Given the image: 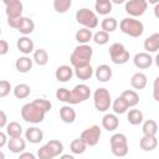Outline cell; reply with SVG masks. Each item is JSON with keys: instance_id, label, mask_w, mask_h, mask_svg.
Wrapping results in <instances>:
<instances>
[{"instance_id": "6da1fadb", "label": "cell", "mask_w": 159, "mask_h": 159, "mask_svg": "<svg viewBox=\"0 0 159 159\" xmlns=\"http://www.w3.org/2000/svg\"><path fill=\"white\" fill-rule=\"evenodd\" d=\"M46 111L41 107V104L39 103L37 98L34 99L30 103H26L22 106L21 108V118L27 122V123H32V124H37L41 123L45 119L46 116Z\"/></svg>"}, {"instance_id": "7a4b0ae2", "label": "cell", "mask_w": 159, "mask_h": 159, "mask_svg": "<svg viewBox=\"0 0 159 159\" xmlns=\"http://www.w3.org/2000/svg\"><path fill=\"white\" fill-rule=\"evenodd\" d=\"M2 4L5 5L7 25L12 29H17L22 17V10H24L22 2L20 0H2Z\"/></svg>"}, {"instance_id": "3957f363", "label": "cell", "mask_w": 159, "mask_h": 159, "mask_svg": "<svg viewBox=\"0 0 159 159\" xmlns=\"http://www.w3.org/2000/svg\"><path fill=\"white\" fill-rule=\"evenodd\" d=\"M92 55H93V48L87 45V43H80L78 46H76L70 56V62H71V66L73 68L76 67H80V66H83V65H87L91 62V58H92Z\"/></svg>"}, {"instance_id": "277c9868", "label": "cell", "mask_w": 159, "mask_h": 159, "mask_svg": "<svg viewBox=\"0 0 159 159\" xmlns=\"http://www.w3.org/2000/svg\"><path fill=\"white\" fill-rule=\"evenodd\" d=\"M119 29L123 34L130 36V37H140L144 32V25L140 20H137L135 17H124L119 22Z\"/></svg>"}, {"instance_id": "5b68a950", "label": "cell", "mask_w": 159, "mask_h": 159, "mask_svg": "<svg viewBox=\"0 0 159 159\" xmlns=\"http://www.w3.org/2000/svg\"><path fill=\"white\" fill-rule=\"evenodd\" d=\"M62 152L63 144L57 139H51L37 150V157L40 159H53L56 157H60Z\"/></svg>"}, {"instance_id": "8992f818", "label": "cell", "mask_w": 159, "mask_h": 159, "mask_svg": "<svg viewBox=\"0 0 159 159\" xmlns=\"http://www.w3.org/2000/svg\"><path fill=\"white\" fill-rule=\"evenodd\" d=\"M93 103L97 112H107L112 107V98L109 91L103 87L97 88L93 93Z\"/></svg>"}, {"instance_id": "52a82bcc", "label": "cell", "mask_w": 159, "mask_h": 159, "mask_svg": "<svg viewBox=\"0 0 159 159\" xmlns=\"http://www.w3.org/2000/svg\"><path fill=\"white\" fill-rule=\"evenodd\" d=\"M109 144H111V152L113 155L125 157L128 154L129 147H128V139H127L125 134L114 133L109 139Z\"/></svg>"}, {"instance_id": "ba28073f", "label": "cell", "mask_w": 159, "mask_h": 159, "mask_svg": "<svg viewBox=\"0 0 159 159\" xmlns=\"http://www.w3.org/2000/svg\"><path fill=\"white\" fill-rule=\"evenodd\" d=\"M76 21L78 24H81L83 27L87 29H96L98 26V16L97 12L89 10L88 7H82L80 10H77L76 12Z\"/></svg>"}, {"instance_id": "9c48e42d", "label": "cell", "mask_w": 159, "mask_h": 159, "mask_svg": "<svg viewBox=\"0 0 159 159\" xmlns=\"http://www.w3.org/2000/svg\"><path fill=\"white\" fill-rule=\"evenodd\" d=\"M108 52H109L112 62L116 63V65H124L129 61V57H130L129 51L125 50L124 45L119 43V42L112 43L108 48Z\"/></svg>"}, {"instance_id": "30bf717a", "label": "cell", "mask_w": 159, "mask_h": 159, "mask_svg": "<svg viewBox=\"0 0 159 159\" xmlns=\"http://www.w3.org/2000/svg\"><path fill=\"white\" fill-rule=\"evenodd\" d=\"M91 97V88L84 84L80 83L73 87L72 91H70V102L68 104H78L84 101H87Z\"/></svg>"}, {"instance_id": "8fae6325", "label": "cell", "mask_w": 159, "mask_h": 159, "mask_svg": "<svg viewBox=\"0 0 159 159\" xmlns=\"http://www.w3.org/2000/svg\"><path fill=\"white\" fill-rule=\"evenodd\" d=\"M148 9V1L147 0H128L125 1V12L132 17H139L142 16Z\"/></svg>"}, {"instance_id": "7c38bea8", "label": "cell", "mask_w": 159, "mask_h": 159, "mask_svg": "<svg viewBox=\"0 0 159 159\" xmlns=\"http://www.w3.org/2000/svg\"><path fill=\"white\" fill-rule=\"evenodd\" d=\"M101 135H102V132H101V128L99 125H91L88 128H86L82 133H81V138L86 142V144L88 147H94L98 144L99 139H101Z\"/></svg>"}, {"instance_id": "4fadbf2b", "label": "cell", "mask_w": 159, "mask_h": 159, "mask_svg": "<svg viewBox=\"0 0 159 159\" xmlns=\"http://www.w3.org/2000/svg\"><path fill=\"white\" fill-rule=\"evenodd\" d=\"M153 57L149 55V52H139L134 56L133 58V63L137 68L139 70H145V68H149L152 65H153Z\"/></svg>"}, {"instance_id": "5bb4252c", "label": "cell", "mask_w": 159, "mask_h": 159, "mask_svg": "<svg viewBox=\"0 0 159 159\" xmlns=\"http://www.w3.org/2000/svg\"><path fill=\"white\" fill-rule=\"evenodd\" d=\"M73 75H75V68L68 65L58 66L55 72V77L58 82H68L73 77Z\"/></svg>"}, {"instance_id": "9a60e30c", "label": "cell", "mask_w": 159, "mask_h": 159, "mask_svg": "<svg viewBox=\"0 0 159 159\" xmlns=\"http://www.w3.org/2000/svg\"><path fill=\"white\" fill-rule=\"evenodd\" d=\"M119 125V119L117 117L116 113H107L103 116L102 118V127L108 130V132H113L118 128Z\"/></svg>"}, {"instance_id": "2e32d148", "label": "cell", "mask_w": 159, "mask_h": 159, "mask_svg": "<svg viewBox=\"0 0 159 159\" xmlns=\"http://www.w3.org/2000/svg\"><path fill=\"white\" fill-rule=\"evenodd\" d=\"M25 139L32 144H37L43 140V132L37 127H30L25 132Z\"/></svg>"}, {"instance_id": "e0dca14e", "label": "cell", "mask_w": 159, "mask_h": 159, "mask_svg": "<svg viewBox=\"0 0 159 159\" xmlns=\"http://www.w3.org/2000/svg\"><path fill=\"white\" fill-rule=\"evenodd\" d=\"M16 47H17V50H19L20 52H22L24 55H29V53L34 52L35 43H34V41H32L30 37H27V36L24 35L22 37H20V39L17 40Z\"/></svg>"}, {"instance_id": "ac0fdd59", "label": "cell", "mask_w": 159, "mask_h": 159, "mask_svg": "<svg viewBox=\"0 0 159 159\" xmlns=\"http://www.w3.org/2000/svg\"><path fill=\"white\" fill-rule=\"evenodd\" d=\"M94 76H96L97 81L106 83L112 78V68L108 65H104V63L99 65L94 71Z\"/></svg>"}, {"instance_id": "d6986e66", "label": "cell", "mask_w": 159, "mask_h": 159, "mask_svg": "<svg viewBox=\"0 0 159 159\" xmlns=\"http://www.w3.org/2000/svg\"><path fill=\"white\" fill-rule=\"evenodd\" d=\"M7 148L11 153L15 154H20L25 150L26 148V142L25 139H22L21 137H16V138H10L7 142Z\"/></svg>"}, {"instance_id": "ffe728a7", "label": "cell", "mask_w": 159, "mask_h": 159, "mask_svg": "<svg viewBox=\"0 0 159 159\" xmlns=\"http://www.w3.org/2000/svg\"><path fill=\"white\" fill-rule=\"evenodd\" d=\"M143 46H144V50L149 53L159 51V32H154L150 36H148L144 40Z\"/></svg>"}, {"instance_id": "44dd1931", "label": "cell", "mask_w": 159, "mask_h": 159, "mask_svg": "<svg viewBox=\"0 0 159 159\" xmlns=\"http://www.w3.org/2000/svg\"><path fill=\"white\" fill-rule=\"evenodd\" d=\"M157 145H158V139L155 135H144L143 134L142 139L139 140V147L144 152H152L157 148Z\"/></svg>"}, {"instance_id": "7402d4cb", "label": "cell", "mask_w": 159, "mask_h": 159, "mask_svg": "<svg viewBox=\"0 0 159 159\" xmlns=\"http://www.w3.org/2000/svg\"><path fill=\"white\" fill-rule=\"evenodd\" d=\"M16 30H17L20 34L27 36V35H30L31 32H34V30H35V22H34L32 19L26 17V16H22V17H21V21H20V24H19V26H17Z\"/></svg>"}, {"instance_id": "603a6c76", "label": "cell", "mask_w": 159, "mask_h": 159, "mask_svg": "<svg viewBox=\"0 0 159 159\" xmlns=\"http://www.w3.org/2000/svg\"><path fill=\"white\" fill-rule=\"evenodd\" d=\"M34 65V58H30L29 56H21L16 60L15 67L20 73H27Z\"/></svg>"}, {"instance_id": "cb8c5ba5", "label": "cell", "mask_w": 159, "mask_h": 159, "mask_svg": "<svg viewBox=\"0 0 159 159\" xmlns=\"http://www.w3.org/2000/svg\"><path fill=\"white\" fill-rule=\"evenodd\" d=\"M60 118L63 123L71 124L76 120V111L68 104V106H62L60 108Z\"/></svg>"}, {"instance_id": "d4e9b609", "label": "cell", "mask_w": 159, "mask_h": 159, "mask_svg": "<svg viewBox=\"0 0 159 159\" xmlns=\"http://www.w3.org/2000/svg\"><path fill=\"white\" fill-rule=\"evenodd\" d=\"M93 73L94 72H93V68H92L91 63H87V65H83V66H80V67L75 68V76L78 80H82V81L91 80Z\"/></svg>"}, {"instance_id": "484cf974", "label": "cell", "mask_w": 159, "mask_h": 159, "mask_svg": "<svg viewBox=\"0 0 159 159\" xmlns=\"http://www.w3.org/2000/svg\"><path fill=\"white\" fill-rule=\"evenodd\" d=\"M147 83H148V78H147L145 73H143V72H135L130 77V86L134 89H143V88H145Z\"/></svg>"}, {"instance_id": "4316f807", "label": "cell", "mask_w": 159, "mask_h": 159, "mask_svg": "<svg viewBox=\"0 0 159 159\" xmlns=\"http://www.w3.org/2000/svg\"><path fill=\"white\" fill-rule=\"evenodd\" d=\"M128 108H129V104L122 96L117 97L112 103V109L116 114H124L128 111Z\"/></svg>"}, {"instance_id": "83f0119b", "label": "cell", "mask_w": 159, "mask_h": 159, "mask_svg": "<svg viewBox=\"0 0 159 159\" xmlns=\"http://www.w3.org/2000/svg\"><path fill=\"white\" fill-rule=\"evenodd\" d=\"M75 39L78 43H87L89 42L91 40H93V34H92V30L91 29H87V27H82L80 29L76 35H75Z\"/></svg>"}, {"instance_id": "f1b7e54d", "label": "cell", "mask_w": 159, "mask_h": 159, "mask_svg": "<svg viewBox=\"0 0 159 159\" xmlns=\"http://www.w3.org/2000/svg\"><path fill=\"white\" fill-rule=\"evenodd\" d=\"M12 92H14V96H15L17 99H25V98H27V97L30 96L31 88H30V86L26 84V83H19V84H16V86L14 87Z\"/></svg>"}, {"instance_id": "f546056e", "label": "cell", "mask_w": 159, "mask_h": 159, "mask_svg": "<svg viewBox=\"0 0 159 159\" xmlns=\"http://www.w3.org/2000/svg\"><path fill=\"white\" fill-rule=\"evenodd\" d=\"M5 132L9 135V138H16V137H21L22 134V127L20 123L17 122H10L7 123V125L5 127Z\"/></svg>"}, {"instance_id": "4dcf8cb0", "label": "cell", "mask_w": 159, "mask_h": 159, "mask_svg": "<svg viewBox=\"0 0 159 159\" xmlns=\"http://www.w3.org/2000/svg\"><path fill=\"white\" fill-rule=\"evenodd\" d=\"M87 147H88V145L86 144V142H84L81 137L73 139V140L71 142V144H70V149H71V152H72L73 154H76V155H80V154L84 153L86 149H87Z\"/></svg>"}, {"instance_id": "1f68e13d", "label": "cell", "mask_w": 159, "mask_h": 159, "mask_svg": "<svg viewBox=\"0 0 159 159\" xmlns=\"http://www.w3.org/2000/svg\"><path fill=\"white\" fill-rule=\"evenodd\" d=\"M34 62L39 66H45L48 62V53L45 48H37L34 51Z\"/></svg>"}, {"instance_id": "d6a6232c", "label": "cell", "mask_w": 159, "mask_h": 159, "mask_svg": "<svg viewBox=\"0 0 159 159\" xmlns=\"http://www.w3.org/2000/svg\"><path fill=\"white\" fill-rule=\"evenodd\" d=\"M143 113L139 111V109H129V112L127 113V120L129 124L132 125H138L140 123H143Z\"/></svg>"}, {"instance_id": "836d02e7", "label": "cell", "mask_w": 159, "mask_h": 159, "mask_svg": "<svg viewBox=\"0 0 159 159\" xmlns=\"http://www.w3.org/2000/svg\"><path fill=\"white\" fill-rule=\"evenodd\" d=\"M142 132L144 135H157V133L159 132L157 122L153 119H147L142 125Z\"/></svg>"}, {"instance_id": "e575fe53", "label": "cell", "mask_w": 159, "mask_h": 159, "mask_svg": "<svg viewBox=\"0 0 159 159\" xmlns=\"http://www.w3.org/2000/svg\"><path fill=\"white\" fill-rule=\"evenodd\" d=\"M94 10L98 15H108L112 11V0H106V1H96L94 4Z\"/></svg>"}, {"instance_id": "d590c367", "label": "cell", "mask_w": 159, "mask_h": 159, "mask_svg": "<svg viewBox=\"0 0 159 159\" xmlns=\"http://www.w3.org/2000/svg\"><path fill=\"white\" fill-rule=\"evenodd\" d=\"M120 96L128 102L129 107H135V106L139 103V96H138V93H137L135 91H133V89H125V91L122 92Z\"/></svg>"}, {"instance_id": "8d00e7d4", "label": "cell", "mask_w": 159, "mask_h": 159, "mask_svg": "<svg viewBox=\"0 0 159 159\" xmlns=\"http://www.w3.org/2000/svg\"><path fill=\"white\" fill-rule=\"evenodd\" d=\"M72 6V0H53V9L58 14H65Z\"/></svg>"}, {"instance_id": "74e56055", "label": "cell", "mask_w": 159, "mask_h": 159, "mask_svg": "<svg viewBox=\"0 0 159 159\" xmlns=\"http://www.w3.org/2000/svg\"><path fill=\"white\" fill-rule=\"evenodd\" d=\"M117 26H118V22H117V20L114 19V17H104L103 20H102V22H101V27H102V30L103 31H106V32H113V31H116V29H117Z\"/></svg>"}, {"instance_id": "f35d334b", "label": "cell", "mask_w": 159, "mask_h": 159, "mask_svg": "<svg viewBox=\"0 0 159 159\" xmlns=\"http://www.w3.org/2000/svg\"><path fill=\"white\" fill-rule=\"evenodd\" d=\"M93 41L97 45H106L109 41V34L103 30H99L93 35Z\"/></svg>"}, {"instance_id": "ab89813d", "label": "cell", "mask_w": 159, "mask_h": 159, "mask_svg": "<svg viewBox=\"0 0 159 159\" xmlns=\"http://www.w3.org/2000/svg\"><path fill=\"white\" fill-rule=\"evenodd\" d=\"M56 98L61 102H65V103H68L70 102V89L62 87V88H58L56 91Z\"/></svg>"}, {"instance_id": "60d3db41", "label": "cell", "mask_w": 159, "mask_h": 159, "mask_svg": "<svg viewBox=\"0 0 159 159\" xmlns=\"http://www.w3.org/2000/svg\"><path fill=\"white\" fill-rule=\"evenodd\" d=\"M11 89H12V87H11V83L9 81H6V80L0 81V97L1 98H5L10 93Z\"/></svg>"}, {"instance_id": "b9f144b4", "label": "cell", "mask_w": 159, "mask_h": 159, "mask_svg": "<svg viewBox=\"0 0 159 159\" xmlns=\"http://www.w3.org/2000/svg\"><path fill=\"white\" fill-rule=\"evenodd\" d=\"M153 98L159 102V77H157L153 82Z\"/></svg>"}, {"instance_id": "7bdbcfd3", "label": "cell", "mask_w": 159, "mask_h": 159, "mask_svg": "<svg viewBox=\"0 0 159 159\" xmlns=\"http://www.w3.org/2000/svg\"><path fill=\"white\" fill-rule=\"evenodd\" d=\"M9 51V43L6 40H0V55L4 56Z\"/></svg>"}, {"instance_id": "ee69618b", "label": "cell", "mask_w": 159, "mask_h": 159, "mask_svg": "<svg viewBox=\"0 0 159 159\" xmlns=\"http://www.w3.org/2000/svg\"><path fill=\"white\" fill-rule=\"evenodd\" d=\"M7 125V117L4 111H0V128H5Z\"/></svg>"}, {"instance_id": "f6af8a7d", "label": "cell", "mask_w": 159, "mask_h": 159, "mask_svg": "<svg viewBox=\"0 0 159 159\" xmlns=\"http://www.w3.org/2000/svg\"><path fill=\"white\" fill-rule=\"evenodd\" d=\"M9 135L6 134V132H0V148H2V147H5V144H7V138Z\"/></svg>"}, {"instance_id": "bcb514c9", "label": "cell", "mask_w": 159, "mask_h": 159, "mask_svg": "<svg viewBox=\"0 0 159 159\" xmlns=\"http://www.w3.org/2000/svg\"><path fill=\"white\" fill-rule=\"evenodd\" d=\"M19 159H35V155L29 152H22L19 154Z\"/></svg>"}, {"instance_id": "7dc6e473", "label": "cell", "mask_w": 159, "mask_h": 159, "mask_svg": "<svg viewBox=\"0 0 159 159\" xmlns=\"http://www.w3.org/2000/svg\"><path fill=\"white\" fill-rule=\"evenodd\" d=\"M153 11H154V16H155L157 19H159V2L154 5V10H153Z\"/></svg>"}, {"instance_id": "c3c4849f", "label": "cell", "mask_w": 159, "mask_h": 159, "mask_svg": "<svg viewBox=\"0 0 159 159\" xmlns=\"http://www.w3.org/2000/svg\"><path fill=\"white\" fill-rule=\"evenodd\" d=\"M154 62H155L157 67L159 68V53H157V56H155V58H154Z\"/></svg>"}, {"instance_id": "681fc988", "label": "cell", "mask_w": 159, "mask_h": 159, "mask_svg": "<svg viewBox=\"0 0 159 159\" xmlns=\"http://www.w3.org/2000/svg\"><path fill=\"white\" fill-rule=\"evenodd\" d=\"M112 2L113 4H117V5H120V4L125 2V0H112Z\"/></svg>"}, {"instance_id": "f907efd6", "label": "cell", "mask_w": 159, "mask_h": 159, "mask_svg": "<svg viewBox=\"0 0 159 159\" xmlns=\"http://www.w3.org/2000/svg\"><path fill=\"white\" fill-rule=\"evenodd\" d=\"M61 158H63V159H67V158H70V159H73V155H70V154H65V155H60Z\"/></svg>"}, {"instance_id": "816d5d0a", "label": "cell", "mask_w": 159, "mask_h": 159, "mask_svg": "<svg viewBox=\"0 0 159 159\" xmlns=\"http://www.w3.org/2000/svg\"><path fill=\"white\" fill-rule=\"evenodd\" d=\"M147 1H148V4H153V5H155V4L159 2V0H147Z\"/></svg>"}, {"instance_id": "f5cc1de1", "label": "cell", "mask_w": 159, "mask_h": 159, "mask_svg": "<svg viewBox=\"0 0 159 159\" xmlns=\"http://www.w3.org/2000/svg\"><path fill=\"white\" fill-rule=\"evenodd\" d=\"M96 1H106V0H96Z\"/></svg>"}]
</instances>
